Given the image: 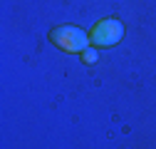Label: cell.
Instances as JSON below:
<instances>
[{"mask_svg": "<svg viewBox=\"0 0 156 149\" xmlns=\"http://www.w3.org/2000/svg\"><path fill=\"white\" fill-rule=\"evenodd\" d=\"M89 37H92V42L99 45V47H112V45H116V42L124 37V25H122V20L109 17V20L97 23V25L92 27Z\"/></svg>", "mask_w": 156, "mask_h": 149, "instance_id": "cell-2", "label": "cell"}, {"mask_svg": "<svg viewBox=\"0 0 156 149\" xmlns=\"http://www.w3.org/2000/svg\"><path fill=\"white\" fill-rule=\"evenodd\" d=\"M82 57H84V62H97V52H94V50H89V47H87V50H84V52H82Z\"/></svg>", "mask_w": 156, "mask_h": 149, "instance_id": "cell-3", "label": "cell"}, {"mask_svg": "<svg viewBox=\"0 0 156 149\" xmlns=\"http://www.w3.org/2000/svg\"><path fill=\"white\" fill-rule=\"evenodd\" d=\"M92 37L77 25H60L50 32V42L65 52H84Z\"/></svg>", "mask_w": 156, "mask_h": 149, "instance_id": "cell-1", "label": "cell"}]
</instances>
